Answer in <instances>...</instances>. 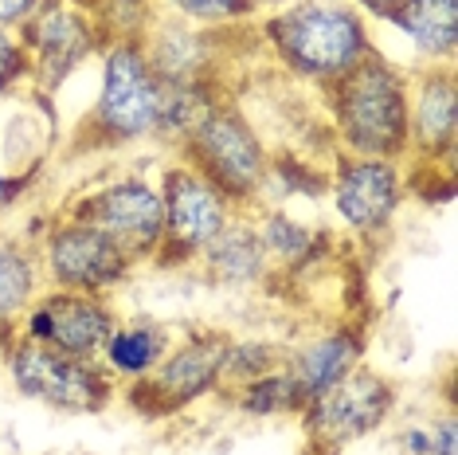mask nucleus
<instances>
[{
    "label": "nucleus",
    "mask_w": 458,
    "mask_h": 455,
    "mask_svg": "<svg viewBox=\"0 0 458 455\" xmlns=\"http://www.w3.org/2000/svg\"><path fill=\"white\" fill-rule=\"evenodd\" d=\"M349 4L357 8V13H364L369 20H380V16H384V8H388L392 0H349Z\"/></svg>",
    "instance_id": "obj_29"
},
{
    "label": "nucleus",
    "mask_w": 458,
    "mask_h": 455,
    "mask_svg": "<svg viewBox=\"0 0 458 455\" xmlns=\"http://www.w3.org/2000/svg\"><path fill=\"white\" fill-rule=\"evenodd\" d=\"M98 95L82 114L71 150L122 153L157 146L165 118V82L149 67L141 36H114L98 51Z\"/></svg>",
    "instance_id": "obj_3"
},
{
    "label": "nucleus",
    "mask_w": 458,
    "mask_h": 455,
    "mask_svg": "<svg viewBox=\"0 0 458 455\" xmlns=\"http://www.w3.org/2000/svg\"><path fill=\"white\" fill-rule=\"evenodd\" d=\"M364 354H369V334L357 322H329L314 334L290 341L283 365L310 405L314 397L337 385L341 377H349L357 365H364Z\"/></svg>",
    "instance_id": "obj_16"
},
{
    "label": "nucleus",
    "mask_w": 458,
    "mask_h": 455,
    "mask_svg": "<svg viewBox=\"0 0 458 455\" xmlns=\"http://www.w3.org/2000/svg\"><path fill=\"white\" fill-rule=\"evenodd\" d=\"M39 455H95V451H82V448H51V451H39Z\"/></svg>",
    "instance_id": "obj_30"
},
{
    "label": "nucleus",
    "mask_w": 458,
    "mask_h": 455,
    "mask_svg": "<svg viewBox=\"0 0 458 455\" xmlns=\"http://www.w3.org/2000/svg\"><path fill=\"white\" fill-rule=\"evenodd\" d=\"M44 291V271H39L36 236L8 232L0 228V334L13 338L28 306Z\"/></svg>",
    "instance_id": "obj_21"
},
{
    "label": "nucleus",
    "mask_w": 458,
    "mask_h": 455,
    "mask_svg": "<svg viewBox=\"0 0 458 455\" xmlns=\"http://www.w3.org/2000/svg\"><path fill=\"white\" fill-rule=\"evenodd\" d=\"M36 181H39V173H16V169H8V165L0 161V220L24 204V196L32 193Z\"/></svg>",
    "instance_id": "obj_27"
},
{
    "label": "nucleus",
    "mask_w": 458,
    "mask_h": 455,
    "mask_svg": "<svg viewBox=\"0 0 458 455\" xmlns=\"http://www.w3.org/2000/svg\"><path fill=\"white\" fill-rule=\"evenodd\" d=\"M36 252H39L44 287H55V291L114 298L138 275V263L118 244L67 212L55 216L36 236Z\"/></svg>",
    "instance_id": "obj_9"
},
{
    "label": "nucleus",
    "mask_w": 458,
    "mask_h": 455,
    "mask_svg": "<svg viewBox=\"0 0 458 455\" xmlns=\"http://www.w3.org/2000/svg\"><path fill=\"white\" fill-rule=\"evenodd\" d=\"M400 408V389L392 377H384L372 365H357L349 377H341L333 389L314 397L301 408V432L310 440V451L341 455L352 443L377 436L388 428Z\"/></svg>",
    "instance_id": "obj_8"
},
{
    "label": "nucleus",
    "mask_w": 458,
    "mask_h": 455,
    "mask_svg": "<svg viewBox=\"0 0 458 455\" xmlns=\"http://www.w3.org/2000/svg\"><path fill=\"white\" fill-rule=\"evenodd\" d=\"M161 201H165V244L157 267L192 271L196 260L220 240V232L239 216V209L216 189L204 173L173 158L161 169Z\"/></svg>",
    "instance_id": "obj_10"
},
{
    "label": "nucleus",
    "mask_w": 458,
    "mask_h": 455,
    "mask_svg": "<svg viewBox=\"0 0 458 455\" xmlns=\"http://www.w3.org/2000/svg\"><path fill=\"white\" fill-rule=\"evenodd\" d=\"M329 209L337 224L357 240H380L392 232L395 216L408 204V169L388 158H357L333 153L329 165Z\"/></svg>",
    "instance_id": "obj_11"
},
{
    "label": "nucleus",
    "mask_w": 458,
    "mask_h": 455,
    "mask_svg": "<svg viewBox=\"0 0 458 455\" xmlns=\"http://www.w3.org/2000/svg\"><path fill=\"white\" fill-rule=\"evenodd\" d=\"M227 36L232 32L196 28L153 8L141 32V47L165 87H192V82H224L227 56H232Z\"/></svg>",
    "instance_id": "obj_14"
},
{
    "label": "nucleus",
    "mask_w": 458,
    "mask_h": 455,
    "mask_svg": "<svg viewBox=\"0 0 458 455\" xmlns=\"http://www.w3.org/2000/svg\"><path fill=\"white\" fill-rule=\"evenodd\" d=\"M395 451L400 455H458V424L446 408L431 420H408L395 428Z\"/></svg>",
    "instance_id": "obj_25"
},
{
    "label": "nucleus",
    "mask_w": 458,
    "mask_h": 455,
    "mask_svg": "<svg viewBox=\"0 0 458 455\" xmlns=\"http://www.w3.org/2000/svg\"><path fill=\"white\" fill-rule=\"evenodd\" d=\"M32 82V67H28V51L20 44L16 32L0 28V99H13Z\"/></svg>",
    "instance_id": "obj_26"
},
{
    "label": "nucleus",
    "mask_w": 458,
    "mask_h": 455,
    "mask_svg": "<svg viewBox=\"0 0 458 455\" xmlns=\"http://www.w3.org/2000/svg\"><path fill=\"white\" fill-rule=\"evenodd\" d=\"M39 8H44V0H0V28L4 32H20Z\"/></svg>",
    "instance_id": "obj_28"
},
{
    "label": "nucleus",
    "mask_w": 458,
    "mask_h": 455,
    "mask_svg": "<svg viewBox=\"0 0 458 455\" xmlns=\"http://www.w3.org/2000/svg\"><path fill=\"white\" fill-rule=\"evenodd\" d=\"M227 338L232 334L212 326H192L184 334H176L161 365L149 377L122 389V400L141 420H169L196 408L208 397H220Z\"/></svg>",
    "instance_id": "obj_6"
},
{
    "label": "nucleus",
    "mask_w": 458,
    "mask_h": 455,
    "mask_svg": "<svg viewBox=\"0 0 458 455\" xmlns=\"http://www.w3.org/2000/svg\"><path fill=\"white\" fill-rule=\"evenodd\" d=\"M4 373L16 397L64 416H98L122 397V385L98 357H67L16 334L4 341Z\"/></svg>",
    "instance_id": "obj_5"
},
{
    "label": "nucleus",
    "mask_w": 458,
    "mask_h": 455,
    "mask_svg": "<svg viewBox=\"0 0 458 455\" xmlns=\"http://www.w3.org/2000/svg\"><path fill=\"white\" fill-rule=\"evenodd\" d=\"M227 400H232V408L239 416L247 420H275V416H301V408H306V397L298 392L294 377L286 373V365L270 369V373L247 381V385H239L232 392H224Z\"/></svg>",
    "instance_id": "obj_22"
},
{
    "label": "nucleus",
    "mask_w": 458,
    "mask_h": 455,
    "mask_svg": "<svg viewBox=\"0 0 458 455\" xmlns=\"http://www.w3.org/2000/svg\"><path fill=\"white\" fill-rule=\"evenodd\" d=\"M251 220L259 228V236H263V247H267L270 263H275V275H301L306 267L326 260L333 247V236L326 228L298 220L283 204L251 209Z\"/></svg>",
    "instance_id": "obj_19"
},
{
    "label": "nucleus",
    "mask_w": 458,
    "mask_h": 455,
    "mask_svg": "<svg viewBox=\"0 0 458 455\" xmlns=\"http://www.w3.org/2000/svg\"><path fill=\"white\" fill-rule=\"evenodd\" d=\"M67 216H75L106 240H114L138 267L157 263L165 244V201L161 185L149 181L145 173L126 169L102 177L67 204Z\"/></svg>",
    "instance_id": "obj_7"
},
{
    "label": "nucleus",
    "mask_w": 458,
    "mask_h": 455,
    "mask_svg": "<svg viewBox=\"0 0 458 455\" xmlns=\"http://www.w3.org/2000/svg\"><path fill=\"white\" fill-rule=\"evenodd\" d=\"M286 361V341H270V338H227V354H224V377H220V397L232 392L247 381L270 373Z\"/></svg>",
    "instance_id": "obj_24"
},
{
    "label": "nucleus",
    "mask_w": 458,
    "mask_h": 455,
    "mask_svg": "<svg viewBox=\"0 0 458 455\" xmlns=\"http://www.w3.org/2000/svg\"><path fill=\"white\" fill-rule=\"evenodd\" d=\"M458 146V75L454 64H423L408 90V161L454 169Z\"/></svg>",
    "instance_id": "obj_15"
},
{
    "label": "nucleus",
    "mask_w": 458,
    "mask_h": 455,
    "mask_svg": "<svg viewBox=\"0 0 458 455\" xmlns=\"http://www.w3.org/2000/svg\"><path fill=\"white\" fill-rule=\"evenodd\" d=\"M153 8L212 32H243L259 20L267 0H153Z\"/></svg>",
    "instance_id": "obj_23"
},
{
    "label": "nucleus",
    "mask_w": 458,
    "mask_h": 455,
    "mask_svg": "<svg viewBox=\"0 0 458 455\" xmlns=\"http://www.w3.org/2000/svg\"><path fill=\"white\" fill-rule=\"evenodd\" d=\"M192 271H200L208 287L224 295H243V291H259V287L275 283V263H270L263 236L251 220V212H239L232 224L220 232L208 252L196 260Z\"/></svg>",
    "instance_id": "obj_17"
},
{
    "label": "nucleus",
    "mask_w": 458,
    "mask_h": 455,
    "mask_svg": "<svg viewBox=\"0 0 458 455\" xmlns=\"http://www.w3.org/2000/svg\"><path fill=\"white\" fill-rule=\"evenodd\" d=\"M173 338H176V330L165 322V318H153V314L118 318L114 330L106 334V341H102L98 361L106 365V373L126 389L133 381L149 377L153 369L161 365V357L169 354Z\"/></svg>",
    "instance_id": "obj_18"
},
{
    "label": "nucleus",
    "mask_w": 458,
    "mask_h": 455,
    "mask_svg": "<svg viewBox=\"0 0 458 455\" xmlns=\"http://www.w3.org/2000/svg\"><path fill=\"white\" fill-rule=\"evenodd\" d=\"M118 4H141V8H149L153 0H118Z\"/></svg>",
    "instance_id": "obj_32"
},
{
    "label": "nucleus",
    "mask_w": 458,
    "mask_h": 455,
    "mask_svg": "<svg viewBox=\"0 0 458 455\" xmlns=\"http://www.w3.org/2000/svg\"><path fill=\"white\" fill-rule=\"evenodd\" d=\"M380 20L420 51L423 64H454L458 0H392Z\"/></svg>",
    "instance_id": "obj_20"
},
{
    "label": "nucleus",
    "mask_w": 458,
    "mask_h": 455,
    "mask_svg": "<svg viewBox=\"0 0 458 455\" xmlns=\"http://www.w3.org/2000/svg\"><path fill=\"white\" fill-rule=\"evenodd\" d=\"M251 36L270 64L314 90L329 87L377 51L369 16L357 13L349 0H286L263 8Z\"/></svg>",
    "instance_id": "obj_1"
},
{
    "label": "nucleus",
    "mask_w": 458,
    "mask_h": 455,
    "mask_svg": "<svg viewBox=\"0 0 458 455\" xmlns=\"http://www.w3.org/2000/svg\"><path fill=\"white\" fill-rule=\"evenodd\" d=\"M16 36L28 51V67H32L28 90L39 99H55L75 79V71L106 44L98 16L71 0H44V8Z\"/></svg>",
    "instance_id": "obj_12"
},
{
    "label": "nucleus",
    "mask_w": 458,
    "mask_h": 455,
    "mask_svg": "<svg viewBox=\"0 0 458 455\" xmlns=\"http://www.w3.org/2000/svg\"><path fill=\"white\" fill-rule=\"evenodd\" d=\"M173 153L184 165H192L196 173H204L239 212H251L263 204L275 153H270L263 130L251 122V114L239 107L232 95L216 102L204 114L200 126Z\"/></svg>",
    "instance_id": "obj_4"
},
{
    "label": "nucleus",
    "mask_w": 458,
    "mask_h": 455,
    "mask_svg": "<svg viewBox=\"0 0 458 455\" xmlns=\"http://www.w3.org/2000/svg\"><path fill=\"white\" fill-rule=\"evenodd\" d=\"M408 90L411 71H403L380 47L329 87H321L318 95L333 150L408 161Z\"/></svg>",
    "instance_id": "obj_2"
},
{
    "label": "nucleus",
    "mask_w": 458,
    "mask_h": 455,
    "mask_svg": "<svg viewBox=\"0 0 458 455\" xmlns=\"http://www.w3.org/2000/svg\"><path fill=\"white\" fill-rule=\"evenodd\" d=\"M71 4H79V8H87V13H98V4H102V0H71Z\"/></svg>",
    "instance_id": "obj_31"
},
{
    "label": "nucleus",
    "mask_w": 458,
    "mask_h": 455,
    "mask_svg": "<svg viewBox=\"0 0 458 455\" xmlns=\"http://www.w3.org/2000/svg\"><path fill=\"white\" fill-rule=\"evenodd\" d=\"M118 318L122 314H118V306H114V298L44 287V291L36 295V303L20 314L13 334L24 341H36V346L59 349V354H67V357L95 361Z\"/></svg>",
    "instance_id": "obj_13"
}]
</instances>
